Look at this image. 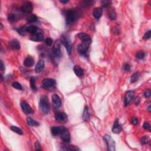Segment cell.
<instances>
[{"mask_svg": "<svg viewBox=\"0 0 151 151\" xmlns=\"http://www.w3.org/2000/svg\"><path fill=\"white\" fill-rule=\"evenodd\" d=\"M40 107L44 114H48L50 111V105L47 96H43L40 102Z\"/></svg>", "mask_w": 151, "mask_h": 151, "instance_id": "1", "label": "cell"}, {"mask_svg": "<svg viewBox=\"0 0 151 151\" xmlns=\"http://www.w3.org/2000/svg\"><path fill=\"white\" fill-rule=\"evenodd\" d=\"M66 21L67 24H71L75 21L77 19V12L73 10H69L66 11Z\"/></svg>", "mask_w": 151, "mask_h": 151, "instance_id": "2", "label": "cell"}, {"mask_svg": "<svg viewBox=\"0 0 151 151\" xmlns=\"http://www.w3.org/2000/svg\"><path fill=\"white\" fill-rule=\"evenodd\" d=\"M42 87L47 90H53L56 88V82L53 79H45L43 81Z\"/></svg>", "mask_w": 151, "mask_h": 151, "instance_id": "3", "label": "cell"}, {"mask_svg": "<svg viewBox=\"0 0 151 151\" xmlns=\"http://www.w3.org/2000/svg\"><path fill=\"white\" fill-rule=\"evenodd\" d=\"M61 42L63 44L64 46L66 49L69 55H70L72 51V45H71V41H70V39L66 36H62L60 38Z\"/></svg>", "mask_w": 151, "mask_h": 151, "instance_id": "4", "label": "cell"}, {"mask_svg": "<svg viewBox=\"0 0 151 151\" xmlns=\"http://www.w3.org/2000/svg\"><path fill=\"white\" fill-rule=\"evenodd\" d=\"M103 139L107 144L108 150L110 151H115V142L111 136L108 135H105L103 136Z\"/></svg>", "mask_w": 151, "mask_h": 151, "instance_id": "5", "label": "cell"}, {"mask_svg": "<svg viewBox=\"0 0 151 151\" xmlns=\"http://www.w3.org/2000/svg\"><path fill=\"white\" fill-rule=\"evenodd\" d=\"M53 55L57 58L62 57V51L60 49V44L58 40L56 41L53 49Z\"/></svg>", "mask_w": 151, "mask_h": 151, "instance_id": "6", "label": "cell"}, {"mask_svg": "<svg viewBox=\"0 0 151 151\" xmlns=\"http://www.w3.org/2000/svg\"><path fill=\"white\" fill-rule=\"evenodd\" d=\"M44 39L43 33L40 30H38L36 33L32 34L30 37V40L34 41H41Z\"/></svg>", "mask_w": 151, "mask_h": 151, "instance_id": "7", "label": "cell"}, {"mask_svg": "<svg viewBox=\"0 0 151 151\" xmlns=\"http://www.w3.org/2000/svg\"><path fill=\"white\" fill-rule=\"evenodd\" d=\"M88 46L89 45H87V44L82 43L78 46L77 51L79 52V54L83 56H86L88 53Z\"/></svg>", "mask_w": 151, "mask_h": 151, "instance_id": "8", "label": "cell"}, {"mask_svg": "<svg viewBox=\"0 0 151 151\" xmlns=\"http://www.w3.org/2000/svg\"><path fill=\"white\" fill-rule=\"evenodd\" d=\"M78 37L80 38V40H82V43L86 44L88 45H89L91 43L90 37L88 34H87L83 33V32L79 33V34H78Z\"/></svg>", "mask_w": 151, "mask_h": 151, "instance_id": "9", "label": "cell"}, {"mask_svg": "<svg viewBox=\"0 0 151 151\" xmlns=\"http://www.w3.org/2000/svg\"><path fill=\"white\" fill-rule=\"evenodd\" d=\"M21 10L23 13H30L32 10V5L31 2H25L23 4V5L21 7Z\"/></svg>", "mask_w": 151, "mask_h": 151, "instance_id": "10", "label": "cell"}, {"mask_svg": "<svg viewBox=\"0 0 151 151\" xmlns=\"http://www.w3.org/2000/svg\"><path fill=\"white\" fill-rule=\"evenodd\" d=\"M134 95H135V92L133 90H130L126 93L125 97V106H127L129 104L132 99L133 98Z\"/></svg>", "mask_w": 151, "mask_h": 151, "instance_id": "11", "label": "cell"}, {"mask_svg": "<svg viewBox=\"0 0 151 151\" xmlns=\"http://www.w3.org/2000/svg\"><path fill=\"white\" fill-rule=\"evenodd\" d=\"M60 136L65 142H69L70 141V134L69 131L67 128L65 129L63 132L61 133Z\"/></svg>", "mask_w": 151, "mask_h": 151, "instance_id": "12", "label": "cell"}, {"mask_svg": "<svg viewBox=\"0 0 151 151\" xmlns=\"http://www.w3.org/2000/svg\"><path fill=\"white\" fill-rule=\"evenodd\" d=\"M55 119L60 122H66L67 121V116L63 112H57L55 114Z\"/></svg>", "mask_w": 151, "mask_h": 151, "instance_id": "13", "label": "cell"}, {"mask_svg": "<svg viewBox=\"0 0 151 151\" xmlns=\"http://www.w3.org/2000/svg\"><path fill=\"white\" fill-rule=\"evenodd\" d=\"M21 107L22 110L25 114H30L32 112V109L29 105L25 101H22L21 102Z\"/></svg>", "mask_w": 151, "mask_h": 151, "instance_id": "14", "label": "cell"}, {"mask_svg": "<svg viewBox=\"0 0 151 151\" xmlns=\"http://www.w3.org/2000/svg\"><path fill=\"white\" fill-rule=\"evenodd\" d=\"M66 128V127H63V126H54L51 128V133L54 136H58V135L60 136L61 133Z\"/></svg>", "mask_w": 151, "mask_h": 151, "instance_id": "15", "label": "cell"}, {"mask_svg": "<svg viewBox=\"0 0 151 151\" xmlns=\"http://www.w3.org/2000/svg\"><path fill=\"white\" fill-rule=\"evenodd\" d=\"M122 130V126L120 125L118 119H116L115 120V122H114V125H113V126L112 132L114 133L118 134L121 132Z\"/></svg>", "mask_w": 151, "mask_h": 151, "instance_id": "16", "label": "cell"}, {"mask_svg": "<svg viewBox=\"0 0 151 151\" xmlns=\"http://www.w3.org/2000/svg\"><path fill=\"white\" fill-rule=\"evenodd\" d=\"M52 100H53V105L56 107H60L62 105V101H61L60 98L59 96L56 94H54L52 96Z\"/></svg>", "mask_w": 151, "mask_h": 151, "instance_id": "17", "label": "cell"}, {"mask_svg": "<svg viewBox=\"0 0 151 151\" xmlns=\"http://www.w3.org/2000/svg\"><path fill=\"white\" fill-rule=\"evenodd\" d=\"M10 46L13 50H19L20 49V44L16 39H14L10 43Z\"/></svg>", "mask_w": 151, "mask_h": 151, "instance_id": "18", "label": "cell"}, {"mask_svg": "<svg viewBox=\"0 0 151 151\" xmlns=\"http://www.w3.org/2000/svg\"><path fill=\"white\" fill-rule=\"evenodd\" d=\"M34 64V60L31 57H27L24 62V65L27 67H31Z\"/></svg>", "mask_w": 151, "mask_h": 151, "instance_id": "19", "label": "cell"}, {"mask_svg": "<svg viewBox=\"0 0 151 151\" xmlns=\"http://www.w3.org/2000/svg\"><path fill=\"white\" fill-rule=\"evenodd\" d=\"M44 62L43 60H40L38 63L37 64L36 66V69H35V70H36V72L38 73L41 72L43 71V70L44 69Z\"/></svg>", "mask_w": 151, "mask_h": 151, "instance_id": "20", "label": "cell"}, {"mask_svg": "<svg viewBox=\"0 0 151 151\" xmlns=\"http://www.w3.org/2000/svg\"><path fill=\"white\" fill-rule=\"evenodd\" d=\"M103 13V10L101 8H96L93 11V15L96 19H99L101 17Z\"/></svg>", "mask_w": 151, "mask_h": 151, "instance_id": "21", "label": "cell"}, {"mask_svg": "<svg viewBox=\"0 0 151 151\" xmlns=\"http://www.w3.org/2000/svg\"><path fill=\"white\" fill-rule=\"evenodd\" d=\"M73 71L75 73L78 77H82L84 75V71L81 67L79 66H75L73 68Z\"/></svg>", "mask_w": 151, "mask_h": 151, "instance_id": "22", "label": "cell"}, {"mask_svg": "<svg viewBox=\"0 0 151 151\" xmlns=\"http://www.w3.org/2000/svg\"><path fill=\"white\" fill-rule=\"evenodd\" d=\"M38 30V28L36 26H34V25H31V26H29V27H27V32H30V33L32 34L36 33Z\"/></svg>", "mask_w": 151, "mask_h": 151, "instance_id": "23", "label": "cell"}, {"mask_svg": "<svg viewBox=\"0 0 151 151\" xmlns=\"http://www.w3.org/2000/svg\"><path fill=\"white\" fill-rule=\"evenodd\" d=\"M63 150L64 151H80V149L77 146L73 145H67L64 146Z\"/></svg>", "mask_w": 151, "mask_h": 151, "instance_id": "24", "label": "cell"}, {"mask_svg": "<svg viewBox=\"0 0 151 151\" xmlns=\"http://www.w3.org/2000/svg\"><path fill=\"white\" fill-rule=\"evenodd\" d=\"M139 77H140V74L139 72H136L135 73L133 74L131 78V82L132 83H135L136 82H137L138 80Z\"/></svg>", "mask_w": 151, "mask_h": 151, "instance_id": "25", "label": "cell"}, {"mask_svg": "<svg viewBox=\"0 0 151 151\" xmlns=\"http://www.w3.org/2000/svg\"><path fill=\"white\" fill-rule=\"evenodd\" d=\"M37 78L36 77H31L30 79V86L32 90L36 91L37 90V88L36 86V81Z\"/></svg>", "mask_w": 151, "mask_h": 151, "instance_id": "26", "label": "cell"}, {"mask_svg": "<svg viewBox=\"0 0 151 151\" xmlns=\"http://www.w3.org/2000/svg\"><path fill=\"white\" fill-rule=\"evenodd\" d=\"M90 118V114L88 113V107L87 106H86L84 107V112L83 114V119L84 120H88Z\"/></svg>", "mask_w": 151, "mask_h": 151, "instance_id": "27", "label": "cell"}, {"mask_svg": "<svg viewBox=\"0 0 151 151\" xmlns=\"http://www.w3.org/2000/svg\"><path fill=\"white\" fill-rule=\"evenodd\" d=\"M27 123H28V125L31 126H36L38 125V123L37 122H36L34 120L32 119L31 118H27Z\"/></svg>", "mask_w": 151, "mask_h": 151, "instance_id": "28", "label": "cell"}, {"mask_svg": "<svg viewBox=\"0 0 151 151\" xmlns=\"http://www.w3.org/2000/svg\"><path fill=\"white\" fill-rule=\"evenodd\" d=\"M10 129H11V131H13V132L17 133L19 134V135H23V131H22L21 129H19V127H17V126H12L10 127Z\"/></svg>", "mask_w": 151, "mask_h": 151, "instance_id": "29", "label": "cell"}, {"mask_svg": "<svg viewBox=\"0 0 151 151\" xmlns=\"http://www.w3.org/2000/svg\"><path fill=\"white\" fill-rule=\"evenodd\" d=\"M37 21H38V18L37 17V16H36V15H34V14L30 15V16L28 18V19H27V21H28V23H36V22H37Z\"/></svg>", "mask_w": 151, "mask_h": 151, "instance_id": "30", "label": "cell"}, {"mask_svg": "<svg viewBox=\"0 0 151 151\" xmlns=\"http://www.w3.org/2000/svg\"><path fill=\"white\" fill-rule=\"evenodd\" d=\"M109 17L112 20H114L116 18V13L113 9H111L109 12Z\"/></svg>", "mask_w": 151, "mask_h": 151, "instance_id": "31", "label": "cell"}, {"mask_svg": "<svg viewBox=\"0 0 151 151\" xmlns=\"http://www.w3.org/2000/svg\"><path fill=\"white\" fill-rule=\"evenodd\" d=\"M18 32L20 35L21 36H25L26 34V32H27V27H21L19 28L18 30Z\"/></svg>", "mask_w": 151, "mask_h": 151, "instance_id": "32", "label": "cell"}, {"mask_svg": "<svg viewBox=\"0 0 151 151\" xmlns=\"http://www.w3.org/2000/svg\"><path fill=\"white\" fill-rule=\"evenodd\" d=\"M17 19V17L16 15L14 14H10L8 15V20L11 23H13V22L15 21Z\"/></svg>", "mask_w": 151, "mask_h": 151, "instance_id": "33", "label": "cell"}, {"mask_svg": "<svg viewBox=\"0 0 151 151\" xmlns=\"http://www.w3.org/2000/svg\"><path fill=\"white\" fill-rule=\"evenodd\" d=\"M12 86L13 88H16V89H17V90H21L23 89L22 86L21 85L20 83H18V82H14V83H13Z\"/></svg>", "mask_w": 151, "mask_h": 151, "instance_id": "34", "label": "cell"}, {"mask_svg": "<svg viewBox=\"0 0 151 151\" xmlns=\"http://www.w3.org/2000/svg\"><path fill=\"white\" fill-rule=\"evenodd\" d=\"M112 1H109V0H104V1H101V6L103 7H107L111 4Z\"/></svg>", "mask_w": 151, "mask_h": 151, "instance_id": "35", "label": "cell"}, {"mask_svg": "<svg viewBox=\"0 0 151 151\" xmlns=\"http://www.w3.org/2000/svg\"><path fill=\"white\" fill-rule=\"evenodd\" d=\"M136 56L138 58V59H143V58H144V57H145V54L144 52L139 51L137 53V54H136Z\"/></svg>", "mask_w": 151, "mask_h": 151, "instance_id": "36", "label": "cell"}, {"mask_svg": "<svg viewBox=\"0 0 151 151\" xmlns=\"http://www.w3.org/2000/svg\"><path fill=\"white\" fill-rule=\"evenodd\" d=\"M148 139L146 136H144V137L140 139V143H141V144H142V145H146V144H148Z\"/></svg>", "mask_w": 151, "mask_h": 151, "instance_id": "37", "label": "cell"}, {"mask_svg": "<svg viewBox=\"0 0 151 151\" xmlns=\"http://www.w3.org/2000/svg\"><path fill=\"white\" fill-rule=\"evenodd\" d=\"M151 36V31L150 30H149L148 31H147L145 34V35H144V37H143V38H144V40H148V39L150 38Z\"/></svg>", "mask_w": 151, "mask_h": 151, "instance_id": "38", "label": "cell"}, {"mask_svg": "<svg viewBox=\"0 0 151 151\" xmlns=\"http://www.w3.org/2000/svg\"><path fill=\"white\" fill-rule=\"evenodd\" d=\"M45 43L47 45L51 46V45H52V44H53V40H52V39L50 38H47L45 40Z\"/></svg>", "mask_w": 151, "mask_h": 151, "instance_id": "39", "label": "cell"}, {"mask_svg": "<svg viewBox=\"0 0 151 151\" xmlns=\"http://www.w3.org/2000/svg\"><path fill=\"white\" fill-rule=\"evenodd\" d=\"M35 150L36 151H41L42 149L41 148V145H40V143L38 141H36V144H35Z\"/></svg>", "mask_w": 151, "mask_h": 151, "instance_id": "40", "label": "cell"}, {"mask_svg": "<svg viewBox=\"0 0 151 151\" xmlns=\"http://www.w3.org/2000/svg\"><path fill=\"white\" fill-rule=\"evenodd\" d=\"M93 2V1H83L82 4L84 5V6H92Z\"/></svg>", "mask_w": 151, "mask_h": 151, "instance_id": "41", "label": "cell"}, {"mask_svg": "<svg viewBox=\"0 0 151 151\" xmlns=\"http://www.w3.org/2000/svg\"><path fill=\"white\" fill-rule=\"evenodd\" d=\"M151 94V93L150 90L149 89L146 90L145 93H144V96H145V97H146V98H149V97H150Z\"/></svg>", "mask_w": 151, "mask_h": 151, "instance_id": "42", "label": "cell"}, {"mask_svg": "<svg viewBox=\"0 0 151 151\" xmlns=\"http://www.w3.org/2000/svg\"><path fill=\"white\" fill-rule=\"evenodd\" d=\"M143 127H144L145 129H149V131H151V127L148 122H145V123H144V125H143Z\"/></svg>", "mask_w": 151, "mask_h": 151, "instance_id": "43", "label": "cell"}, {"mask_svg": "<svg viewBox=\"0 0 151 151\" xmlns=\"http://www.w3.org/2000/svg\"><path fill=\"white\" fill-rule=\"evenodd\" d=\"M132 123L133 125H137L138 123V120L136 118H132Z\"/></svg>", "mask_w": 151, "mask_h": 151, "instance_id": "44", "label": "cell"}, {"mask_svg": "<svg viewBox=\"0 0 151 151\" xmlns=\"http://www.w3.org/2000/svg\"><path fill=\"white\" fill-rule=\"evenodd\" d=\"M123 68H124V70H126V71H129V70H131V66H130V65L129 64L127 63L124 65Z\"/></svg>", "mask_w": 151, "mask_h": 151, "instance_id": "45", "label": "cell"}, {"mask_svg": "<svg viewBox=\"0 0 151 151\" xmlns=\"http://www.w3.org/2000/svg\"><path fill=\"white\" fill-rule=\"evenodd\" d=\"M139 102H140V99H139V97H136L135 100V103L136 105H138Z\"/></svg>", "mask_w": 151, "mask_h": 151, "instance_id": "46", "label": "cell"}, {"mask_svg": "<svg viewBox=\"0 0 151 151\" xmlns=\"http://www.w3.org/2000/svg\"><path fill=\"white\" fill-rule=\"evenodd\" d=\"M1 70H4L5 69L4 65V63H3V62H2V61H1Z\"/></svg>", "mask_w": 151, "mask_h": 151, "instance_id": "47", "label": "cell"}, {"mask_svg": "<svg viewBox=\"0 0 151 151\" xmlns=\"http://www.w3.org/2000/svg\"><path fill=\"white\" fill-rule=\"evenodd\" d=\"M60 2H62V3L63 4H67V2H69V1L67 0V1H60Z\"/></svg>", "mask_w": 151, "mask_h": 151, "instance_id": "48", "label": "cell"}, {"mask_svg": "<svg viewBox=\"0 0 151 151\" xmlns=\"http://www.w3.org/2000/svg\"><path fill=\"white\" fill-rule=\"evenodd\" d=\"M148 110H149V112H151V105H149V107H148Z\"/></svg>", "mask_w": 151, "mask_h": 151, "instance_id": "49", "label": "cell"}]
</instances>
